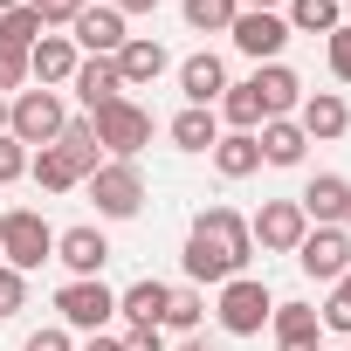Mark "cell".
<instances>
[{
	"instance_id": "484cf974",
	"label": "cell",
	"mask_w": 351,
	"mask_h": 351,
	"mask_svg": "<svg viewBox=\"0 0 351 351\" xmlns=\"http://www.w3.org/2000/svg\"><path fill=\"white\" fill-rule=\"evenodd\" d=\"M214 117H221L228 131H262V97H255L248 83H228L221 104H214Z\"/></svg>"
},
{
	"instance_id": "7a4b0ae2",
	"label": "cell",
	"mask_w": 351,
	"mask_h": 351,
	"mask_svg": "<svg viewBox=\"0 0 351 351\" xmlns=\"http://www.w3.org/2000/svg\"><path fill=\"white\" fill-rule=\"evenodd\" d=\"M0 262L21 269V276H35L42 262H56V228L35 207H8V214H0Z\"/></svg>"
},
{
	"instance_id": "8fae6325",
	"label": "cell",
	"mask_w": 351,
	"mask_h": 351,
	"mask_svg": "<svg viewBox=\"0 0 351 351\" xmlns=\"http://www.w3.org/2000/svg\"><path fill=\"white\" fill-rule=\"evenodd\" d=\"M69 42H76V56H117L131 35H124V14L110 8V0H97V8H83L69 21Z\"/></svg>"
},
{
	"instance_id": "603a6c76",
	"label": "cell",
	"mask_w": 351,
	"mask_h": 351,
	"mask_svg": "<svg viewBox=\"0 0 351 351\" xmlns=\"http://www.w3.org/2000/svg\"><path fill=\"white\" fill-rule=\"evenodd\" d=\"M165 296H172V282L138 276L131 289H117V317H124V324H158V317H165Z\"/></svg>"
},
{
	"instance_id": "bcb514c9",
	"label": "cell",
	"mask_w": 351,
	"mask_h": 351,
	"mask_svg": "<svg viewBox=\"0 0 351 351\" xmlns=\"http://www.w3.org/2000/svg\"><path fill=\"white\" fill-rule=\"evenodd\" d=\"M0 131H8V97H0Z\"/></svg>"
},
{
	"instance_id": "d6986e66",
	"label": "cell",
	"mask_w": 351,
	"mask_h": 351,
	"mask_svg": "<svg viewBox=\"0 0 351 351\" xmlns=\"http://www.w3.org/2000/svg\"><path fill=\"white\" fill-rule=\"evenodd\" d=\"M110 62H117V76H124V90H152V83H158V76L172 69V56H165V42H152V35H131V42H124V49H117Z\"/></svg>"
},
{
	"instance_id": "2e32d148",
	"label": "cell",
	"mask_w": 351,
	"mask_h": 351,
	"mask_svg": "<svg viewBox=\"0 0 351 351\" xmlns=\"http://www.w3.org/2000/svg\"><path fill=\"white\" fill-rule=\"evenodd\" d=\"M90 172H97V165H90V158H76L69 145H42V152L28 158V180H35L42 193H76Z\"/></svg>"
},
{
	"instance_id": "b9f144b4",
	"label": "cell",
	"mask_w": 351,
	"mask_h": 351,
	"mask_svg": "<svg viewBox=\"0 0 351 351\" xmlns=\"http://www.w3.org/2000/svg\"><path fill=\"white\" fill-rule=\"evenodd\" d=\"M241 8H262V14H282V8H289V0H241Z\"/></svg>"
},
{
	"instance_id": "7c38bea8",
	"label": "cell",
	"mask_w": 351,
	"mask_h": 351,
	"mask_svg": "<svg viewBox=\"0 0 351 351\" xmlns=\"http://www.w3.org/2000/svg\"><path fill=\"white\" fill-rule=\"evenodd\" d=\"M296 207H303L310 228H344V214H351V180H344V172H317V180L296 193Z\"/></svg>"
},
{
	"instance_id": "8992f818",
	"label": "cell",
	"mask_w": 351,
	"mask_h": 351,
	"mask_svg": "<svg viewBox=\"0 0 351 351\" xmlns=\"http://www.w3.org/2000/svg\"><path fill=\"white\" fill-rule=\"evenodd\" d=\"M56 317H62V330H104L110 317H117V289L104 282V276H69L62 289H56Z\"/></svg>"
},
{
	"instance_id": "4316f807",
	"label": "cell",
	"mask_w": 351,
	"mask_h": 351,
	"mask_svg": "<svg viewBox=\"0 0 351 351\" xmlns=\"http://www.w3.org/2000/svg\"><path fill=\"white\" fill-rule=\"evenodd\" d=\"M200 317H207V296L186 282V289H172V296H165V317H158V330H180V337H193V330H200Z\"/></svg>"
},
{
	"instance_id": "8d00e7d4",
	"label": "cell",
	"mask_w": 351,
	"mask_h": 351,
	"mask_svg": "<svg viewBox=\"0 0 351 351\" xmlns=\"http://www.w3.org/2000/svg\"><path fill=\"white\" fill-rule=\"evenodd\" d=\"M117 344H124V351H172V344H165V330H158V324H131V330H124V337H117Z\"/></svg>"
},
{
	"instance_id": "52a82bcc",
	"label": "cell",
	"mask_w": 351,
	"mask_h": 351,
	"mask_svg": "<svg viewBox=\"0 0 351 351\" xmlns=\"http://www.w3.org/2000/svg\"><path fill=\"white\" fill-rule=\"evenodd\" d=\"M90 124H97V152H104V158H138V152L152 145V110H145L138 97H117V104L97 110Z\"/></svg>"
},
{
	"instance_id": "f546056e",
	"label": "cell",
	"mask_w": 351,
	"mask_h": 351,
	"mask_svg": "<svg viewBox=\"0 0 351 351\" xmlns=\"http://www.w3.org/2000/svg\"><path fill=\"white\" fill-rule=\"evenodd\" d=\"M42 35H49V28H42L35 8H8V14H0V49H21V56H28Z\"/></svg>"
},
{
	"instance_id": "ba28073f",
	"label": "cell",
	"mask_w": 351,
	"mask_h": 351,
	"mask_svg": "<svg viewBox=\"0 0 351 351\" xmlns=\"http://www.w3.org/2000/svg\"><path fill=\"white\" fill-rule=\"evenodd\" d=\"M228 42L262 69V62H282V42H289V21L282 14H262V8H241L234 14V28H228Z\"/></svg>"
},
{
	"instance_id": "83f0119b",
	"label": "cell",
	"mask_w": 351,
	"mask_h": 351,
	"mask_svg": "<svg viewBox=\"0 0 351 351\" xmlns=\"http://www.w3.org/2000/svg\"><path fill=\"white\" fill-rule=\"evenodd\" d=\"M180 14H186V28H200V35H228L234 14H241V0H180Z\"/></svg>"
},
{
	"instance_id": "44dd1931",
	"label": "cell",
	"mask_w": 351,
	"mask_h": 351,
	"mask_svg": "<svg viewBox=\"0 0 351 351\" xmlns=\"http://www.w3.org/2000/svg\"><path fill=\"white\" fill-rule=\"evenodd\" d=\"M207 158H214L221 180H248V172H262V145H255V131H221V145H214Z\"/></svg>"
},
{
	"instance_id": "816d5d0a",
	"label": "cell",
	"mask_w": 351,
	"mask_h": 351,
	"mask_svg": "<svg viewBox=\"0 0 351 351\" xmlns=\"http://www.w3.org/2000/svg\"><path fill=\"white\" fill-rule=\"evenodd\" d=\"M344 351H351V344H344Z\"/></svg>"
},
{
	"instance_id": "4fadbf2b",
	"label": "cell",
	"mask_w": 351,
	"mask_h": 351,
	"mask_svg": "<svg viewBox=\"0 0 351 351\" xmlns=\"http://www.w3.org/2000/svg\"><path fill=\"white\" fill-rule=\"evenodd\" d=\"M69 90H76L83 117H97V110H110V104L124 97V76H117V62H110V56H83V62H76V76H69Z\"/></svg>"
},
{
	"instance_id": "f35d334b",
	"label": "cell",
	"mask_w": 351,
	"mask_h": 351,
	"mask_svg": "<svg viewBox=\"0 0 351 351\" xmlns=\"http://www.w3.org/2000/svg\"><path fill=\"white\" fill-rule=\"evenodd\" d=\"M28 8L42 14V28H69V21H76V8H69V0H28Z\"/></svg>"
},
{
	"instance_id": "f1b7e54d",
	"label": "cell",
	"mask_w": 351,
	"mask_h": 351,
	"mask_svg": "<svg viewBox=\"0 0 351 351\" xmlns=\"http://www.w3.org/2000/svg\"><path fill=\"white\" fill-rule=\"evenodd\" d=\"M269 330H276V344H289V337H317L324 324H317V303H276Z\"/></svg>"
},
{
	"instance_id": "7dc6e473",
	"label": "cell",
	"mask_w": 351,
	"mask_h": 351,
	"mask_svg": "<svg viewBox=\"0 0 351 351\" xmlns=\"http://www.w3.org/2000/svg\"><path fill=\"white\" fill-rule=\"evenodd\" d=\"M69 8H76V14H83V8H97V0H69Z\"/></svg>"
},
{
	"instance_id": "60d3db41",
	"label": "cell",
	"mask_w": 351,
	"mask_h": 351,
	"mask_svg": "<svg viewBox=\"0 0 351 351\" xmlns=\"http://www.w3.org/2000/svg\"><path fill=\"white\" fill-rule=\"evenodd\" d=\"M110 8H117V14H152L158 0H110Z\"/></svg>"
},
{
	"instance_id": "9a60e30c",
	"label": "cell",
	"mask_w": 351,
	"mask_h": 351,
	"mask_svg": "<svg viewBox=\"0 0 351 351\" xmlns=\"http://www.w3.org/2000/svg\"><path fill=\"white\" fill-rule=\"evenodd\" d=\"M56 262H62L69 276H104V262H110V234H104L97 221L62 228V234H56Z\"/></svg>"
},
{
	"instance_id": "74e56055",
	"label": "cell",
	"mask_w": 351,
	"mask_h": 351,
	"mask_svg": "<svg viewBox=\"0 0 351 351\" xmlns=\"http://www.w3.org/2000/svg\"><path fill=\"white\" fill-rule=\"evenodd\" d=\"M21 351H76V337H69L62 324H42V330H35V337H28Z\"/></svg>"
},
{
	"instance_id": "f6af8a7d",
	"label": "cell",
	"mask_w": 351,
	"mask_h": 351,
	"mask_svg": "<svg viewBox=\"0 0 351 351\" xmlns=\"http://www.w3.org/2000/svg\"><path fill=\"white\" fill-rule=\"evenodd\" d=\"M8 8H28V0H0V14H8Z\"/></svg>"
},
{
	"instance_id": "3957f363",
	"label": "cell",
	"mask_w": 351,
	"mask_h": 351,
	"mask_svg": "<svg viewBox=\"0 0 351 351\" xmlns=\"http://www.w3.org/2000/svg\"><path fill=\"white\" fill-rule=\"evenodd\" d=\"M83 186H90V200H97V221H138V207H145V172H138V158H104Z\"/></svg>"
},
{
	"instance_id": "e0dca14e",
	"label": "cell",
	"mask_w": 351,
	"mask_h": 351,
	"mask_svg": "<svg viewBox=\"0 0 351 351\" xmlns=\"http://www.w3.org/2000/svg\"><path fill=\"white\" fill-rule=\"evenodd\" d=\"M76 42L69 35H42L35 49H28V83L35 90H69V76H76Z\"/></svg>"
},
{
	"instance_id": "1f68e13d",
	"label": "cell",
	"mask_w": 351,
	"mask_h": 351,
	"mask_svg": "<svg viewBox=\"0 0 351 351\" xmlns=\"http://www.w3.org/2000/svg\"><path fill=\"white\" fill-rule=\"evenodd\" d=\"M317 324H324V330H337V337H351V289H344V282H330V296H324Z\"/></svg>"
},
{
	"instance_id": "d4e9b609",
	"label": "cell",
	"mask_w": 351,
	"mask_h": 351,
	"mask_svg": "<svg viewBox=\"0 0 351 351\" xmlns=\"http://www.w3.org/2000/svg\"><path fill=\"white\" fill-rule=\"evenodd\" d=\"M282 21H289V35H330V28H344V0H289Z\"/></svg>"
},
{
	"instance_id": "4dcf8cb0",
	"label": "cell",
	"mask_w": 351,
	"mask_h": 351,
	"mask_svg": "<svg viewBox=\"0 0 351 351\" xmlns=\"http://www.w3.org/2000/svg\"><path fill=\"white\" fill-rule=\"evenodd\" d=\"M56 145H69V152H76V158H90V165H104V152H97V124H90V117H69V124H62V138H56Z\"/></svg>"
},
{
	"instance_id": "d6a6232c",
	"label": "cell",
	"mask_w": 351,
	"mask_h": 351,
	"mask_svg": "<svg viewBox=\"0 0 351 351\" xmlns=\"http://www.w3.org/2000/svg\"><path fill=\"white\" fill-rule=\"evenodd\" d=\"M28 158H35V152H28L21 138H8V131H0V186H14V180H28Z\"/></svg>"
},
{
	"instance_id": "7402d4cb",
	"label": "cell",
	"mask_w": 351,
	"mask_h": 351,
	"mask_svg": "<svg viewBox=\"0 0 351 351\" xmlns=\"http://www.w3.org/2000/svg\"><path fill=\"white\" fill-rule=\"evenodd\" d=\"M255 145H262V165H303V152H310V138L296 131V117H269L255 131Z\"/></svg>"
},
{
	"instance_id": "277c9868",
	"label": "cell",
	"mask_w": 351,
	"mask_h": 351,
	"mask_svg": "<svg viewBox=\"0 0 351 351\" xmlns=\"http://www.w3.org/2000/svg\"><path fill=\"white\" fill-rule=\"evenodd\" d=\"M269 310H276V296H269L262 276H234V282H221V296H214V317H221L228 337H262V330H269Z\"/></svg>"
},
{
	"instance_id": "5bb4252c",
	"label": "cell",
	"mask_w": 351,
	"mask_h": 351,
	"mask_svg": "<svg viewBox=\"0 0 351 351\" xmlns=\"http://www.w3.org/2000/svg\"><path fill=\"white\" fill-rule=\"evenodd\" d=\"M296 131H303L310 145H330V138L351 131V104H344L337 90H310V97L296 104Z\"/></svg>"
},
{
	"instance_id": "ffe728a7",
	"label": "cell",
	"mask_w": 351,
	"mask_h": 351,
	"mask_svg": "<svg viewBox=\"0 0 351 351\" xmlns=\"http://www.w3.org/2000/svg\"><path fill=\"white\" fill-rule=\"evenodd\" d=\"M180 90H186V104H200V110H214V104H221V90H228V62H221L214 49H200V56H186V62H180Z\"/></svg>"
},
{
	"instance_id": "681fc988",
	"label": "cell",
	"mask_w": 351,
	"mask_h": 351,
	"mask_svg": "<svg viewBox=\"0 0 351 351\" xmlns=\"http://www.w3.org/2000/svg\"><path fill=\"white\" fill-rule=\"evenodd\" d=\"M344 234H351V214H344Z\"/></svg>"
},
{
	"instance_id": "ee69618b",
	"label": "cell",
	"mask_w": 351,
	"mask_h": 351,
	"mask_svg": "<svg viewBox=\"0 0 351 351\" xmlns=\"http://www.w3.org/2000/svg\"><path fill=\"white\" fill-rule=\"evenodd\" d=\"M172 351H207V344H200V337H186V344H172Z\"/></svg>"
},
{
	"instance_id": "c3c4849f",
	"label": "cell",
	"mask_w": 351,
	"mask_h": 351,
	"mask_svg": "<svg viewBox=\"0 0 351 351\" xmlns=\"http://www.w3.org/2000/svg\"><path fill=\"white\" fill-rule=\"evenodd\" d=\"M344 289H351V269H344Z\"/></svg>"
},
{
	"instance_id": "6da1fadb",
	"label": "cell",
	"mask_w": 351,
	"mask_h": 351,
	"mask_svg": "<svg viewBox=\"0 0 351 351\" xmlns=\"http://www.w3.org/2000/svg\"><path fill=\"white\" fill-rule=\"evenodd\" d=\"M180 262H186V282H193V289H200V282H214V289H221V282L248 276V262H255L248 214H234V207H207V214H193Z\"/></svg>"
},
{
	"instance_id": "7bdbcfd3",
	"label": "cell",
	"mask_w": 351,
	"mask_h": 351,
	"mask_svg": "<svg viewBox=\"0 0 351 351\" xmlns=\"http://www.w3.org/2000/svg\"><path fill=\"white\" fill-rule=\"evenodd\" d=\"M276 351H317V337H289V344H276Z\"/></svg>"
},
{
	"instance_id": "836d02e7",
	"label": "cell",
	"mask_w": 351,
	"mask_h": 351,
	"mask_svg": "<svg viewBox=\"0 0 351 351\" xmlns=\"http://www.w3.org/2000/svg\"><path fill=\"white\" fill-rule=\"evenodd\" d=\"M324 62H330V76H337V83H351V21L324 35Z\"/></svg>"
},
{
	"instance_id": "cb8c5ba5",
	"label": "cell",
	"mask_w": 351,
	"mask_h": 351,
	"mask_svg": "<svg viewBox=\"0 0 351 351\" xmlns=\"http://www.w3.org/2000/svg\"><path fill=\"white\" fill-rule=\"evenodd\" d=\"M165 131H172V145H180V152H214V145H221V117L200 110V104H186Z\"/></svg>"
},
{
	"instance_id": "d590c367",
	"label": "cell",
	"mask_w": 351,
	"mask_h": 351,
	"mask_svg": "<svg viewBox=\"0 0 351 351\" xmlns=\"http://www.w3.org/2000/svg\"><path fill=\"white\" fill-rule=\"evenodd\" d=\"M21 90H28V56L0 49V97H21Z\"/></svg>"
},
{
	"instance_id": "ab89813d",
	"label": "cell",
	"mask_w": 351,
	"mask_h": 351,
	"mask_svg": "<svg viewBox=\"0 0 351 351\" xmlns=\"http://www.w3.org/2000/svg\"><path fill=\"white\" fill-rule=\"evenodd\" d=\"M76 351H124V344H117V337H104V330H90V337H83Z\"/></svg>"
},
{
	"instance_id": "f907efd6",
	"label": "cell",
	"mask_w": 351,
	"mask_h": 351,
	"mask_svg": "<svg viewBox=\"0 0 351 351\" xmlns=\"http://www.w3.org/2000/svg\"><path fill=\"white\" fill-rule=\"evenodd\" d=\"M344 14H351V0H344Z\"/></svg>"
},
{
	"instance_id": "9c48e42d",
	"label": "cell",
	"mask_w": 351,
	"mask_h": 351,
	"mask_svg": "<svg viewBox=\"0 0 351 351\" xmlns=\"http://www.w3.org/2000/svg\"><path fill=\"white\" fill-rule=\"evenodd\" d=\"M296 269H303L310 282H344V269H351V234H344V228H310V234L296 241Z\"/></svg>"
},
{
	"instance_id": "e575fe53",
	"label": "cell",
	"mask_w": 351,
	"mask_h": 351,
	"mask_svg": "<svg viewBox=\"0 0 351 351\" xmlns=\"http://www.w3.org/2000/svg\"><path fill=\"white\" fill-rule=\"evenodd\" d=\"M14 310H28V276H21V269H8V262H0V324H8Z\"/></svg>"
},
{
	"instance_id": "5b68a950",
	"label": "cell",
	"mask_w": 351,
	"mask_h": 351,
	"mask_svg": "<svg viewBox=\"0 0 351 351\" xmlns=\"http://www.w3.org/2000/svg\"><path fill=\"white\" fill-rule=\"evenodd\" d=\"M62 124H69V110H62V97H56V90H21V97H8V138H21L28 152L56 145V138H62Z\"/></svg>"
},
{
	"instance_id": "30bf717a",
	"label": "cell",
	"mask_w": 351,
	"mask_h": 351,
	"mask_svg": "<svg viewBox=\"0 0 351 351\" xmlns=\"http://www.w3.org/2000/svg\"><path fill=\"white\" fill-rule=\"evenodd\" d=\"M248 234H255L262 255H296V241L310 234V221H303L296 200H262V214L248 221Z\"/></svg>"
},
{
	"instance_id": "ac0fdd59",
	"label": "cell",
	"mask_w": 351,
	"mask_h": 351,
	"mask_svg": "<svg viewBox=\"0 0 351 351\" xmlns=\"http://www.w3.org/2000/svg\"><path fill=\"white\" fill-rule=\"evenodd\" d=\"M248 90L262 97V124H269V117H296V104H303V76H296L289 62H262V69L248 76Z\"/></svg>"
}]
</instances>
